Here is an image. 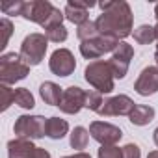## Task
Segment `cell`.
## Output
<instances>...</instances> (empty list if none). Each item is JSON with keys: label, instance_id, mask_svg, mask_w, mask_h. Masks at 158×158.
<instances>
[{"label": "cell", "instance_id": "obj_34", "mask_svg": "<svg viewBox=\"0 0 158 158\" xmlns=\"http://www.w3.org/2000/svg\"><path fill=\"white\" fill-rule=\"evenodd\" d=\"M147 158H158V151H151V152L147 154Z\"/></svg>", "mask_w": 158, "mask_h": 158}, {"label": "cell", "instance_id": "obj_22", "mask_svg": "<svg viewBox=\"0 0 158 158\" xmlns=\"http://www.w3.org/2000/svg\"><path fill=\"white\" fill-rule=\"evenodd\" d=\"M15 104L24 110H32L35 106V99L28 88H15Z\"/></svg>", "mask_w": 158, "mask_h": 158}, {"label": "cell", "instance_id": "obj_30", "mask_svg": "<svg viewBox=\"0 0 158 158\" xmlns=\"http://www.w3.org/2000/svg\"><path fill=\"white\" fill-rule=\"evenodd\" d=\"M34 158H50V152L43 147H35V152H34Z\"/></svg>", "mask_w": 158, "mask_h": 158}, {"label": "cell", "instance_id": "obj_26", "mask_svg": "<svg viewBox=\"0 0 158 158\" xmlns=\"http://www.w3.org/2000/svg\"><path fill=\"white\" fill-rule=\"evenodd\" d=\"M0 97H2V106H0V110L6 112L15 102V89H11L6 84H0Z\"/></svg>", "mask_w": 158, "mask_h": 158}, {"label": "cell", "instance_id": "obj_5", "mask_svg": "<svg viewBox=\"0 0 158 158\" xmlns=\"http://www.w3.org/2000/svg\"><path fill=\"white\" fill-rule=\"evenodd\" d=\"M47 117L43 115H19L15 125H13V132L15 138H23V139H39L47 136Z\"/></svg>", "mask_w": 158, "mask_h": 158}, {"label": "cell", "instance_id": "obj_33", "mask_svg": "<svg viewBox=\"0 0 158 158\" xmlns=\"http://www.w3.org/2000/svg\"><path fill=\"white\" fill-rule=\"evenodd\" d=\"M152 139H154V145L158 147V127L154 128V132H152Z\"/></svg>", "mask_w": 158, "mask_h": 158}, {"label": "cell", "instance_id": "obj_13", "mask_svg": "<svg viewBox=\"0 0 158 158\" xmlns=\"http://www.w3.org/2000/svg\"><path fill=\"white\" fill-rule=\"evenodd\" d=\"M134 91L141 97L158 93V67L156 65H149L139 73V76L134 82Z\"/></svg>", "mask_w": 158, "mask_h": 158}, {"label": "cell", "instance_id": "obj_6", "mask_svg": "<svg viewBox=\"0 0 158 158\" xmlns=\"http://www.w3.org/2000/svg\"><path fill=\"white\" fill-rule=\"evenodd\" d=\"M119 39L115 37H108V35H99L95 39H89V41H82L80 43V54L86 58V60H99L101 56L108 54V52H114L117 47H119Z\"/></svg>", "mask_w": 158, "mask_h": 158}, {"label": "cell", "instance_id": "obj_35", "mask_svg": "<svg viewBox=\"0 0 158 158\" xmlns=\"http://www.w3.org/2000/svg\"><path fill=\"white\" fill-rule=\"evenodd\" d=\"M154 17H156V26H158V4L154 6Z\"/></svg>", "mask_w": 158, "mask_h": 158}, {"label": "cell", "instance_id": "obj_19", "mask_svg": "<svg viewBox=\"0 0 158 158\" xmlns=\"http://www.w3.org/2000/svg\"><path fill=\"white\" fill-rule=\"evenodd\" d=\"M88 141H89V130L84 127H74L73 132L69 134V145L78 152L88 147Z\"/></svg>", "mask_w": 158, "mask_h": 158}, {"label": "cell", "instance_id": "obj_12", "mask_svg": "<svg viewBox=\"0 0 158 158\" xmlns=\"http://www.w3.org/2000/svg\"><path fill=\"white\" fill-rule=\"evenodd\" d=\"M52 11H54V6L48 0H30V2H24L23 19L43 26L48 21V17L52 15Z\"/></svg>", "mask_w": 158, "mask_h": 158}, {"label": "cell", "instance_id": "obj_17", "mask_svg": "<svg viewBox=\"0 0 158 158\" xmlns=\"http://www.w3.org/2000/svg\"><path fill=\"white\" fill-rule=\"evenodd\" d=\"M154 114H156V112H154L152 106L136 104L134 110H132V114L128 115V119H130V123L136 125V127H145V125H149V123L154 119Z\"/></svg>", "mask_w": 158, "mask_h": 158}, {"label": "cell", "instance_id": "obj_1", "mask_svg": "<svg viewBox=\"0 0 158 158\" xmlns=\"http://www.w3.org/2000/svg\"><path fill=\"white\" fill-rule=\"evenodd\" d=\"M99 8L102 13L97 17L95 24L101 35H108L123 41L132 34L134 15L128 2H125V0H108V2H101Z\"/></svg>", "mask_w": 158, "mask_h": 158}, {"label": "cell", "instance_id": "obj_2", "mask_svg": "<svg viewBox=\"0 0 158 158\" xmlns=\"http://www.w3.org/2000/svg\"><path fill=\"white\" fill-rule=\"evenodd\" d=\"M86 82L99 93H112L115 88V78L112 73V67L104 60H95L89 61L86 71H84Z\"/></svg>", "mask_w": 158, "mask_h": 158}, {"label": "cell", "instance_id": "obj_10", "mask_svg": "<svg viewBox=\"0 0 158 158\" xmlns=\"http://www.w3.org/2000/svg\"><path fill=\"white\" fill-rule=\"evenodd\" d=\"M86 93L82 88L78 86H71L67 89H63V97H61V102H60V112L63 114H69V115H74L78 114L82 108H86Z\"/></svg>", "mask_w": 158, "mask_h": 158}, {"label": "cell", "instance_id": "obj_36", "mask_svg": "<svg viewBox=\"0 0 158 158\" xmlns=\"http://www.w3.org/2000/svg\"><path fill=\"white\" fill-rule=\"evenodd\" d=\"M61 158H71V156H61Z\"/></svg>", "mask_w": 158, "mask_h": 158}, {"label": "cell", "instance_id": "obj_24", "mask_svg": "<svg viewBox=\"0 0 158 158\" xmlns=\"http://www.w3.org/2000/svg\"><path fill=\"white\" fill-rule=\"evenodd\" d=\"M102 104H104L102 93H99V91H95V89H91V91L86 93V108H88V110L99 114V110L102 108Z\"/></svg>", "mask_w": 158, "mask_h": 158}, {"label": "cell", "instance_id": "obj_31", "mask_svg": "<svg viewBox=\"0 0 158 158\" xmlns=\"http://www.w3.org/2000/svg\"><path fill=\"white\" fill-rule=\"evenodd\" d=\"M71 158H91V156H89L88 152H84V151H80V152H74V154H73Z\"/></svg>", "mask_w": 158, "mask_h": 158}, {"label": "cell", "instance_id": "obj_8", "mask_svg": "<svg viewBox=\"0 0 158 158\" xmlns=\"http://www.w3.org/2000/svg\"><path fill=\"white\" fill-rule=\"evenodd\" d=\"M48 69L56 76H71L76 69V60L74 54L69 48H56L50 54L48 60Z\"/></svg>", "mask_w": 158, "mask_h": 158}, {"label": "cell", "instance_id": "obj_18", "mask_svg": "<svg viewBox=\"0 0 158 158\" xmlns=\"http://www.w3.org/2000/svg\"><path fill=\"white\" fill-rule=\"evenodd\" d=\"M69 132V123L61 117H48L47 121V136L50 139H63Z\"/></svg>", "mask_w": 158, "mask_h": 158}, {"label": "cell", "instance_id": "obj_21", "mask_svg": "<svg viewBox=\"0 0 158 158\" xmlns=\"http://www.w3.org/2000/svg\"><path fill=\"white\" fill-rule=\"evenodd\" d=\"M99 35H101V34H99V30H97L95 21H88V23H84V24H80V26H76V37L80 39V43H82V41L95 39V37H99Z\"/></svg>", "mask_w": 158, "mask_h": 158}, {"label": "cell", "instance_id": "obj_23", "mask_svg": "<svg viewBox=\"0 0 158 158\" xmlns=\"http://www.w3.org/2000/svg\"><path fill=\"white\" fill-rule=\"evenodd\" d=\"M45 35H47V39L52 41V43H63V41H67L69 32H67V28H65L63 24H60V26H54V28L45 30Z\"/></svg>", "mask_w": 158, "mask_h": 158}, {"label": "cell", "instance_id": "obj_7", "mask_svg": "<svg viewBox=\"0 0 158 158\" xmlns=\"http://www.w3.org/2000/svg\"><path fill=\"white\" fill-rule=\"evenodd\" d=\"M132 58H134V47L125 43V41H121L119 47L112 52V58L108 60V63L112 67V73H114V78L121 80V78L127 76Z\"/></svg>", "mask_w": 158, "mask_h": 158}, {"label": "cell", "instance_id": "obj_28", "mask_svg": "<svg viewBox=\"0 0 158 158\" xmlns=\"http://www.w3.org/2000/svg\"><path fill=\"white\" fill-rule=\"evenodd\" d=\"M97 156L99 158H123V151L117 145H102Z\"/></svg>", "mask_w": 158, "mask_h": 158}, {"label": "cell", "instance_id": "obj_15", "mask_svg": "<svg viewBox=\"0 0 158 158\" xmlns=\"http://www.w3.org/2000/svg\"><path fill=\"white\" fill-rule=\"evenodd\" d=\"M34 152L35 145L32 143V139L15 138L8 141V158H34Z\"/></svg>", "mask_w": 158, "mask_h": 158}, {"label": "cell", "instance_id": "obj_3", "mask_svg": "<svg viewBox=\"0 0 158 158\" xmlns=\"http://www.w3.org/2000/svg\"><path fill=\"white\" fill-rule=\"evenodd\" d=\"M30 74V65H26L17 52H6L0 56V82L11 86Z\"/></svg>", "mask_w": 158, "mask_h": 158}, {"label": "cell", "instance_id": "obj_9", "mask_svg": "<svg viewBox=\"0 0 158 158\" xmlns=\"http://www.w3.org/2000/svg\"><path fill=\"white\" fill-rule=\"evenodd\" d=\"M89 136L102 145H115L123 138V130L106 121H93L89 125Z\"/></svg>", "mask_w": 158, "mask_h": 158}, {"label": "cell", "instance_id": "obj_29", "mask_svg": "<svg viewBox=\"0 0 158 158\" xmlns=\"http://www.w3.org/2000/svg\"><path fill=\"white\" fill-rule=\"evenodd\" d=\"M123 151V158H141V151L136 143H127L125 147H121Z\"/></svg>", "mask_w": 158, "mask_h": 158}, {"label": "cell", "instance_id": "obj_11", "mask_svg": "<svg viewBox=\"0 0 158 158\" xmlns=\"http://www.w3.org/2000/svg\"><path fill=\"white\" fill-rule=\"evenodd\" d=\"M136 102L128 95H115L104 101L102 108L99 110V115L102 117H115V115H130Z\"/></svg>", "mask_w": 158, "mask_h": 158}, {"label": "cell", "instance_id": "obj_27", "mask_svg": "<svg viewBox=\"0 0 158 158\" xmlns=\"http://www.w3.org/2000/svg\"><path fill=\"white\" fill-rule=\"evenodd\" d=\"M0 28H2V41H0V48L4 50L8 47V41H10L11 34H13V23L4 17L2 21H0Z\"/></svg>", "mask_w": 158, "mask_h": 158}, {"label": "cell", "instance_id": "obj_25", "mask_svg": "<svg viewBox=\"0 0 158 158\" xmlns=\"http://www.w3.org/2000/svg\"><path fill=\"white\" fill-rule=\"evenodd\" d=\"M0 10H2L4 15H19L23 17V10H24V2L23 0H13V2H2L0 4Z\"/></svg>", "mask_w": 158, "mask_h": 158}, {"label": "cell", "instance_id": "obj_16", "mask_svg": "<svg viewBox=\"0 0 158 158\" xmlns=\"http://www.w3.org/2000/svg\"><path fill=\"white\" fill-rule=\"evenodd\" d=\"M39 95L45 101V104H48V106H60L61 97H63V89L58 84H54V82H43L39 86Z\"/></svg>", "mask_w": 158, "mask_h": 158}, {"label": "cell", "instance_id": "obj_4", "mask_svg": "<svg viewBox=\"0 0 158 158\" xmlns=\"http://www.w3.org/2000/svg\"><path fill=\"white\" fill-rule=\"evenodd\" d=\"M47 48H48V39L45 34H39V32H34V34H28L24 39H23V45H21V58L26 65L34 67V65H39L43 60H45V54H47Z\"/></svg>", "mask_w": 158, "mask_h": 158}, {"label": "cell", "instance_id": "obj_14", "mask_svg": "<svg viewBox=\"0 0 158 158\" xmlns=\"http://www.w3.org/2000/svg\"><path fill=\"white\" fill-rule=\"evenodd\" d=\"M95 2H82V0H69L65 4V19L76 26H80L89 21V8H93Z\"/></svg>", "mask_w": 158, "mask_h": 158}, {"label": "cell", "instance_id": "obj_20", "mask_svg": "<svg viewBox=\"0 0 158 158\" xmlns=\"http://www.w3.org/2000/svg\"><path fill=\"white\" fill-rule=\"evenodd\" d=\"M134 41L139 43V45H151L152 41H156V26H151V24H141L138 26L134 32Z\"/></svg>", "mask_w": 158, "mask_h": 158}, {"label": "cell", "instance_id": "obj_32", "mask_svg": "<svg viewBox=\"0 0 158 158\" xmlns=\"http://www.w3.org/2000/svg\"><path fill=\"white\" fill-rule=\"evenodd\" d=\"M156 41H158V26H156ZM154 61H156V67H158V45H156V50H154Z\"/></svg>", "mask_w": 158, "mask_h": 158}]
</instances>
